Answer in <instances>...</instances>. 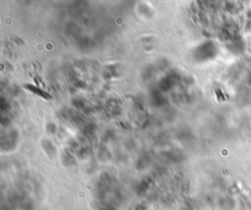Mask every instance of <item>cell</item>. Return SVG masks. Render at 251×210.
<instances>
[{"instance_id": "1", "label": "cell", "mask_w": 251, "mask_h": 210, "mask_svg": "<svg viewBox=\"0 0 251 210\" xmlns=\"http://www.w3.org/2000/svg\"><path fill=\"white\" fill-rule=\"evenodd\" d=\"M27 88L29 89V91H32L33 92H35L36 94H39L40 96H42L43 98H51V96L48 94V93H45L44 91H37L38 88H33L32 87V85H27Z\"/></svg>"}]
</instances>
